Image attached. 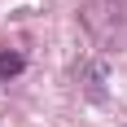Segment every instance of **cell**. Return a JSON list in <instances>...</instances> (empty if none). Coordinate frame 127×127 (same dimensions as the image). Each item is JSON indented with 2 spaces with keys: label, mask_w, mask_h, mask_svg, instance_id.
Listing matches in <instances>:
<instances>
[{
  "label": "cell",
  "mask_w": 127,
  "mask_h": 127,
  "mask_svg": "<svg viewBox=\"0 0 127 127\" xmlns=\"http://www.w3.org/2000/svg\"><path fill=\"white\" fill-rule=\"evenodd\" d=\"M22 53H9V48H4V53H0V79H13V75H22Z\"/></svg>",
  "instance_id": "6da1fadb"
}]
</instances>
